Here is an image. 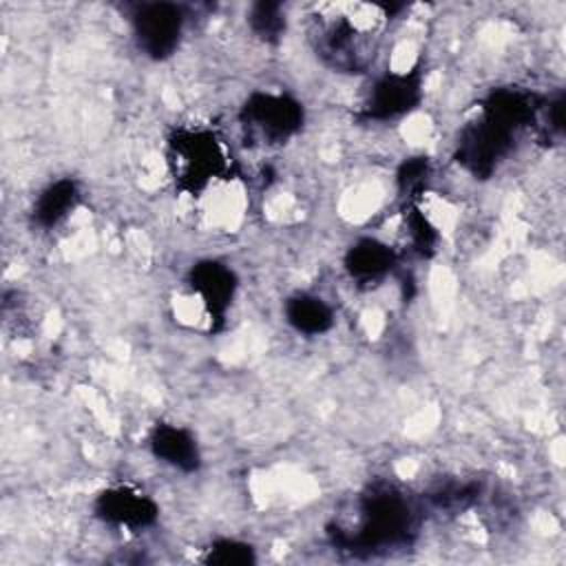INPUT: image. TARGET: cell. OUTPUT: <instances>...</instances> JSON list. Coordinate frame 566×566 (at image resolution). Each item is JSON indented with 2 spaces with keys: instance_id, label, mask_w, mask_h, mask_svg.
Wrapping results in <instances>:
<instances>
[{
  "instance_id": "obj_1",
  "label": "cell",
  "mask_w": 566,
  "mask_h": 566,
  "mask_svg": "<svg viewBox=\"0 0 566 566\" xmlns=\"http://www.w3.org/2000/svg\"><path fill=\"white\" fill-rule=\"evenodd\" d=\"M391 13V7L363 2H329L316 7L310 29L316 55L336 71H365L374 57L378 33Z\"/></svg>"
},
{
  "instance_id": "obj_14",
  "label": "cell",
  "mask_w": 566,
  "mask_h": 566,
  "mask_svg": "<svg viewBox=\"0 0 566 566\" xmlns=\"http://www.w3.org/2000/svg\"><path fill=\"white\" fill-rule=\"evenodd\" d=\"M248 24L254 35L265 42H279L285 31V13L279 2H254L248 13Z\"/></svg>"
},
{
  "instance_id": "obj_7",
  "label": "cell",
  "mask_w": 566,
  "mask_h": 566,
  "mask_svg": "<svg viewBox=\"0 0 566 566\" xmlns=\"http://www.w3.org/2000/svg\"><path fill=\"white\" fill-rule=\"evenodd\" d=\"M422 99V71L411 69L407 73H387L369 91L363 104V119H394L413 111Z\"/></svg>"
},
{
  "instance_id": "obj_2",
  "label": "cell",
  "mask_w": 566,
  "mask_h": 566,
  "mask_svg": "<svg viewBox=\"0 0 566 566\" xmlns=\"http://www.w3.org/2000/svg\"><path fill=\"white\" fill-rule=\"evenodd\" d=\"M329 542L352 555H376L409 546L418 533V515L407 495L387 482L369 484L358 497L354 526H329Z\"/></svg>"
},
{
  "instance_id": "obj_17",
  "label": "cell",
  "mask_w": 566,
  "mask_h": 566,
  "mask_svg": "<svg viewBox=\"0 0 566 566\" xmlns=\"http://www.w3.org/2000/svg\"><path fill=\"white\" fill-rule=\"evenodd\" d=\"M429 177V159L427 157H409L400 164L396 181L402 195H416L422 190Z\"/></svg>"
},
{
  "instance_id": "obj_15",
  "label": "cell",
  "mask_w": 566,
  "mask_h": 566,
  "mask_svg": "<svg viewBox=\"0 0 566 566\" xmlns=\"http://www.w3.org/2000/svg\"><path fill=\"white\" fill-rule=\"evenodd\" d=\"M480 493V484L475 482H447L429 491V500L433 506L444 511H464L469 509Z\"/></svg>"
},
{
  "instance_id": "obj_3",
  "label": "cell",
  "mask_w": 566,
  "mask_h": 566,
  "mask_svg": "<svg viewBox=\"0 0 566 566\" xmlns=\"http://www.w3.org/2000/svg\"><path fill=\"white\" fill-rule=\"evenodd\" d=\"M223 142L206 128H179L168 139V168L179 190L197 195L230 172Z\"/></svg>"
},
{
  "instance_id": "obj_12",
  "label": "cell",
  "mask_w": 566,
  "mask_h": 566,
  "mask_svg": "<svg viewBox=\"0 0 566 566\" xmlns=\"http://www.w3.org/2000/svg\"><path fill=\"white\" fill-rule=\"evenodd\" d=\"M80 201V186L77 181L64 177L53 184H49L33 203V223L40 228H53L57 226L69 212L75 210Z\"/></svg>"
},
{
  "instance_id": "obj_8",
  "label": "cell",
  "mask_w": 566,
  "mask_h": 566,
  "mask_svg": "<svg viewBox=\"0 0 566 566\" xmlns=\"http://www.w3.org/2000/svg\"><path fill=\"white\" fill-rule=\"evenodd\" d=\"M93 511L102 522L130 531H142L155 524L159 515L157 504L133 486H111L102 491L93 502Z\"/></svg>"
},
{
  "instance_id": "obj_10",
  "label": "cell",
  "mask_w": 566,
  "mask_h": 566,
  "mask_svg": "<svg viewBox=\"0 0 566 566\" xmlns=\"http://www.w3.org/2000/svg\"><path fill=\"white\" fill-rule=\"evenodd\" d=\"M148 444H150V451L155 458H159L161 462H166L179 471L192 473L201 464L199 444H197L195 436L184 427L157 422L150 431Z\"/></svg>"
},
{
  "instance_id": "obj_4",
  "label": "cell",
  "mask_w": 566,
  "mask_h": 566,
  "mask_svg": "<svg viewBox=\"0 0 566 566\" xmlns=\"http://www.w3.org/2000/svg\"><path fill=\"white\" fill-rule=\"evenodd\" d=\"M239 119L252 139L283 144L303 126V104L285 93H252L241 106Z\"/></svg>"
},
{
  "instance_id": "obj_11",
  "label": "cell",
  "mask_w": 566,
  "mask_h": 566,
  "mask_svg": "<svg viewBox=\"0 0 566 566\" xmlns=\"http://www.w3.org/2000/svg\"><path fill=\"white\" fill-rule=\"evenodd\" d=\"M396 263L394 250L378 239H360L345 254V270L358 283L380 281Z\"/></svg>"
},
{
  "instance_id": "obj_16",
  "label": "cell",
  "mask_w": 566,
  "mask_h": 566,
  "mask_svg": "<svg viewBox=\"0 0 566 566\" xmlns=\"http://www.w3.org/2000/svg\"><path fill=\"white\" fill-rule=\"evenodd\" d=\"M203 562L212 566H248V564H254L256 557H254V548L245 542L217 539L208 546Z\"/></svg>"
},
{
  "instance_id": "obj_5",
  "label": "cell",
  "mask_w": 566,
  "mask_h": 566,
  "mask_svg": "<svg viewBox=\"0 0 566 566\" xmlns=\"http://www.w3.org/2000/svg\"><path fill=\"white\" fill-rule=\"evenodd\" d=\"M515 135L517 133L480 113L478 119L460 130L455 161L475 177H489L513 148Z\"/></svg>"
},
{
  "instance_id": "obj_6",
  "label": "cell",
  "mask_w": 566,
  "mask_h": 566,
  "mask_svg": "<svg viewBox=\"0 0 566 566\" xmlns=\"http://www.w3.org/2000/svg\"><path fill=\"white\" fill-rule=\"evenodd\" d=\"M133 29L139 49L153 60H164L179 46L184 13L172 2H148L133 13Z\"/></svg>"
},
{
  "instance_id": "obj_9",
  "label": "cell",
  "mask_w": 566,
  "mask_h": 566,
  "mask_svg": "<svg viewBox=\"0 0 566 566\" xmlns=\"http://www.w3.org/2000/svg\"><path fill=\"white\" fill-rule=\"evenodd\" d=\"M188 285L199 296L208 316L221 323L237 292L234 272L221 261H199L188 272Z\"/></svg>"
},
{
  "instance_id": "obj_13",
  "label": "cell",
  "mask_w": 566,
  "mask_h": 566,
  "mask_svg": "<svg viewBox=\"0 0 566 566\" xmlns=\"http://www.w3.org/2000/svg\"><path fill=\"white\" fill-rule=\"evenodd\" d=\"M285 321L301 334L318 336L334 325V312L321 296L296 294L285 303Z\"/></svg>"
},
{
  "instance_id": "obj_18",
  "label": "cell",
  "mask_w": 566,
  "mask_h": 566,
  "mask_svg": "<svg viewBox=\"0 0 566 566\" xmlns=\"http://www.w3.org/2000/svg\"><path fill=\"white\" fill-rule=\"evenodd\" d=\"M407 228H409V237H411L416 252H420L422 256H429L438 243V232L429 223V219L420 210H409Z\"/></svg>"
}]
</instances>
